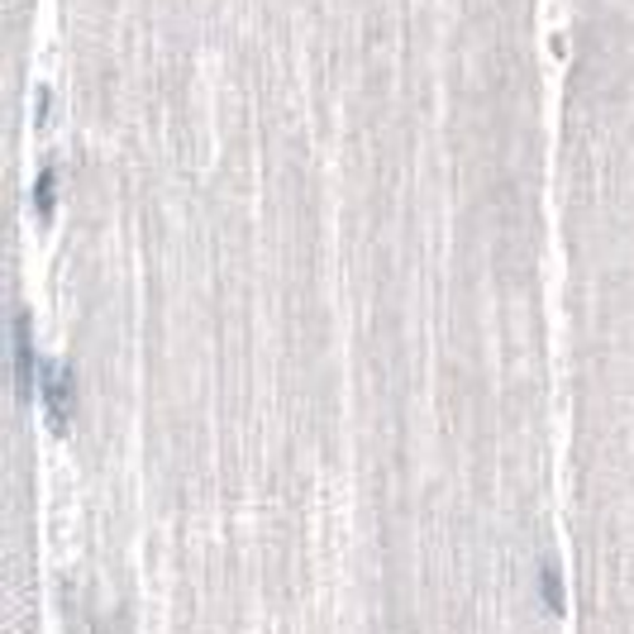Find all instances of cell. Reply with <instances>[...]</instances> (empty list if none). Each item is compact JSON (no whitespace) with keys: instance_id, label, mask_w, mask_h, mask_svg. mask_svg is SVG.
I'll list each match as a JSON object with an SVG mask.
<instances>
[{"instance_id":"cell-1","label":"cell","mask_w":634,"mask_h":634,"mask_svg":"<svg viewBox=\"0 0 634 634\" xmlns=\"http://www.w3.org/2000/svg\"><path fill=\"white\" fill-rule=\"evenodd\" d=\"M15 367H20V392H34L38 353H34V339H30V315H15Z\"/></svg>"},{"instance_id":"cell-2","label":"cell","mask_w":634,"mask_h":634,"mask_svg":"<svg viewBox=\"0 0 634 634\" xmlns=\"http://www.w3.org/2000/svg\"><path fill=\"white\" fill-rule=\"evenodd\" d=\"M44 401L53 410V420H67V406H72V377H67V367H48L44 372Z\"/></svg>"},{"instance_id":"cell-3","label":"cell","mask_w":634,"mask_h":634,"mask_svg":"<svg viewBox=\"0 0 634 634\" xmlns=\"http://www.w3.org/2000/svg\"><path fill=\"white\" fill-rule=\"evenodd\" d=\"M38 211H53V172H44V177H38Z\"/></svg>"}]
</instances>
